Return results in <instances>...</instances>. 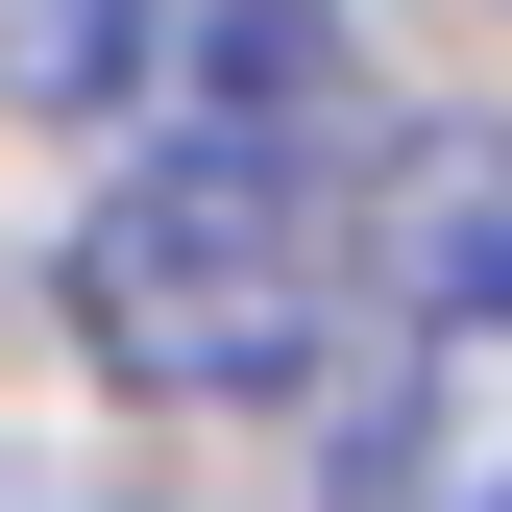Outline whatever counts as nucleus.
<instances>
[{
  "mask_svg": "<svg viewBox=\"0 0 512 512\" xmlns=\"http://www.w3.org/2000/svg\"><path fill=\"white\" fill-rule=\"evenodd\" d=\"M366 147H269V122H196V147L98 171L74 220V366L171 415H244V391H317V342H342L366 293V220H342Z\"/></svg>",
  "mask_w": 512,
  "mask_h": 512,
  "instance_id": "f257e3e1",
  "label": "nucleus"
},
{
  "mask_svg": "<svg viewBox=\"0 0 512 512\" xmlns=\"http://www.w3.org/2000/svg\"><path fill=\"white\" fill-rule=\"evenodd\" d=\"M342 488L366 512H512V317H415V366L342 439Z\"/></svg>",
  "mask_w": 512,
  "mask_h": 512,
  "instance_id": "f03ea898",
  "label": "nucleus"
},
{
  "mask_svg": "<svg viewBox=\"0 0 512 512\" xmlns=\"http://www.w3.org/2000/svg\"><path fill=\"white\" fill-rule=\"evenodd\" d=\"M147 49H171V0H0V74H25L49 122H98Z\"/></svg>",
  "mask_w": 512,
  "mask_h": 512,
  "instance_id": "7ed1b4c3",
  "label": "nucleus"
}]
</instances>
